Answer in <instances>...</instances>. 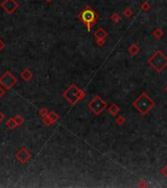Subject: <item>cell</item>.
<instances>
[{
    "label": "cell",
    "instance_id": "1",
    "mask_svg": "<svg viewBox=\"0 0 167 188\" xmlns=\"http://www.w3.org/2000/svg\"><path fill=\"white\" fill-rule=\"evenodd\" d=\"M134 107L143 115H146L150 112V110L154 106V102L148 96L146 93H143L135 102H134Z\"/></svg>",
    "mask_w": 167,
    "mask_h": 188
},
{
    "label": "cell",
    "instance_id": "2",
    "mask_svg": "<svg viewBox=\"0 0 167 188\" xmlns=\"http://www.w3.org/2000/svg\"><path fill=\"white\" fill-rule=\"evenodd\" d=\"M78 18L85 24L88 31H90L92 26L97 22L98 14L91 7H86L80 12V14L78 15Z\"/></svg>",
    "mask_w": 167,
    "mask_h": 188
},
{
    "label": "cell",
    "instance_id": "3",
    "mask_svg": "<svg viewBox=\"0 0 167 188\" xmlns=\"http://www.w3.org/2000/svg\"><path fill=\"white\" fill-rule=\"evenodd\" d=\"M64 97L67 99L70 104H76L78 101L85 97V93L82 90L77 87L75 84H71L70 87H68L67 90L64 92Z\"/></svg>",
    "mask_w": 167,
    "mask_h": 188
},
{
    "label": "cell",
    "instance_id": "4",
    "mask_svg": "<svg viewBox=\"0 0 167 188\" xmlns=\"http://www.w3.org/2000/svg\"><path fill=\"white\" fill-rule=\"evenodd\" d=\"M149 63L156 71H161L167 66V57L161 51H156L149 59Z\"/></svg>",
    "mask_w": 167,
    "mask_h": 188
},
{
    "label": "cell",
    "instance_id": "5",
    "mask_svg": "<svg viewBox=\"0 0 167 188\" xmlns=\"http://www.w3.org/2000/svg\"><path fill=\"white\" fill-rule=\"evenodd\" d=\"M18 80L13 74H11V71H7L3 76L0 77V85H2L6 90H9L12 87H14L17 84Z\"/></svg>",
    "mask_w": 167,
    "mask_h": 188
},
{
    "label": "cell",
    "instance_id": "6",
    "mask_svg": "<svg viewBox=\"0 0 167 188\" xmlns=\"http://www.w3.org/2000/svg\"><path fill=\"white\" fill-rule=\"evenodd\" d=\"M106 106H107L106 102L101 99L99 96H96L88 104V108L90 109L94 114H97V115L101 114V113L104 111V109L106 108Z\"/></svg>",
    "mask_w": 167,
    "mask_h": 188
},
{
    "label": "cell",
    "instance_id": "7",
    "mask_svg": "<svg viewBox=\"0 0 167 188\" xmlns=\"http://www.w3.org/2000/svg\"><path fill=\"white\" fill-rule=\"evenodd\" d=\"M1 7L7 12L8 14H13L19 7V4L15 0H4L1 3Z\"/></svg>",
    "mask_w": 167,
    "mask_h": 188
},
{
    "label": "cell",
    "instance_id": "8",
    "mask_svg": "<svg viewBox=\"0 0 167 188\" xmlns=\"http://www.w3.org/2000/svg\"><path fill=\"white\" fill-rule=\"evenodd\" d=\"M31 153H29L28 150L26 148L20 149V150L18 151L17 154H16L17 160L19 161L20 163H22V164H26L28 161L31 160Z\"/></svg>",
    "mask_w": 167,
    "mask_h": 188
},
{
    "label": "cell",
    "instance_id": "9",
    "mask_svg": "<svg viewBox=\"0 0 167 188\" xmlns=\"http://www.w3.org/2000/svg\"><path fill=\"white\" fill-rule=\"evenodd\" d=\"M20 76L22 77L25 81H29V80L33 77V74H32V71L31 70H28V69H25V70L20 74Z\"/></svg>",
    "mask_w": 167,
    "mask_h": 188
},
{
    "label": "cell",
    "instance_id": "10",
    "mask_svg": "<svg viewBox=\"0 0 167 188\" xmlns=\"http://www.w3.org/2000/svg\"><path fill=\"white\" fill-rule=\"evenodd\" d=\"M107 35H108V34H107V31L104 29H99L96 32H95V36L97 37L98 41H99V40H104Z\"/></svg>",
    "mask_w": 167,
    "mask_h": 188
},
{
    "label": "cell",
    "instance_id": "11",
    "mask_svg": "<svg viewBox=\"0 0 167 188\" xmlns=\"http://www.w3.org/2000/svg\"><path fill=\"white\" fill-rule=\"evenodd\" d=\"M6 127H7L9 129H14L15 127H19V125H18L15 118H10V119H8L7 122H6Z\"/></svg>",
    "mask_w": 167,
    "mask_h": 188
},
{
    "label": "cell",
    "instance_id": "12",
    "mask_svg": "<svg viewBox=\"0 0 167 188\" xmlns=\"http://www.w3.org/2000/svg\"><path fill=\"white\" fill-rule=\"evenodd\" d=\"M42 124L44 125H46V127H50L52 124H54V122H53L49 117H44L42 119Z\"/></svg>",
    "mask_w": 167,
    "mask_h": 188
},
{
    "label": "cell",
    "instance_id": "13",
    "mask_svg": "<svg viewBox=\"0 0 167 188\" xmlns=\"http://www.w3.org/2000/svg\"><path fill=\"white\" fill-rule=\"evenodd\" d=\"M49 113H50V110L46 109V108H41V109L39 110V115L42 116V118H44V117H48Z\"/></svg>",
    "mask_w": 167,
    "mask_h": 188
},
{
    "label": "cell",
    "instance_id": "14",
    "mask_svg": "<svg viewBox=\"0 0 167 188\" xmlns=\"http://www.w3.org/2000/svg\"><path fill=\"white\" fill-rule=\"evenodd\" d=\"M48 117L51 119V120L54 122H57L58 121V119H59V117H58V115L56 114V113H54V112H52V111H50V113H49V115H48Z\"/></svg>",
    "mask_w": 167,
    "mask_h": 188
},
{
    "label": "cell",
    "instance_id": "15",
    "mask_svg": "<svg viewBox=\"0 0 167 188\" xmlns=\"http://www.w3.org/2000/svg\"><path fill=\"white\" fill-rule=\"evenodd\" d=\"M15 120H16L18 125H21V124H23V123H25V119L20 115H17L16 117H15Z\"/></svg>",
    "mask_w": 167,
    "mask_h": 188
},
{
    "label": "cell",
    "instance_id": "16",
    "mask_svg": "<svg viewBox=\"0 0 167 188\" xmlns=\"http://www.w3.org/2000/svg\"><path fill=\"white\" fill-rule=\"evenodd\" d=\"M109 113H111L112 115H115V114H117L118 111H119V109L116 107L115 105H112L111 107H109Z\"/></svg>",
    "mask_w": 167,
    "mask_h": 188
},
{
    "label": "cell",
    "instance_id": "17",
    "mask_svg": "<svg viewBox=\"0 0 167 188\" xmlns=\"http://www.w3.org/2000/svg\"><path fill=\"white\" fill-rule=\"evenodd\" d=\"M123 14H124V16H125V17H127V18H130L131 16H132V14H133V11L131 10V8H126V9H125V10H124Z\"/></svg>",
    "mask_w": 167,
    "mask_h": 188
},
{
    "label": "cell",
    "instance_id": "18",
    "mask_svg": "<svg viewBox=\"0 0 167 188\" xmlns=\"http://www.w3.org/2000/svg\"><path fill=\"white\" fill-rule=\"evenodd\" d=\"M129 51H130V53L132 55H135L136 53L139 51V48L136 45H132V46H131V48L129 49Z\"/></svg>",
    "mask_w": 167,
    "mask_h": 188
},
{
    "label": "cell",
    "instance_id": "19",
    "mask_svg": "<svg viewBox=\"0 0 167 188\" xmlns=\"http://www.w3.org/2000/svg\"><path fill=\"white\" fill-rule=\"evenodd\" d=\"M149 9H150V4H149V3H147V2H144L142 4V10L143 11H148Z\"/></svg>",
    "mask_w": 167,
    "mask_h": 188
},
{
    "label": "cell",
    "instance_id": "20",
    "mask_svg": "<svg viewBox=\"0 0 167 188\" xmlns=\"http://www.w3.org/2000/svg\"><path fill=\"white\" fill-rule=\"evenodd\" d=\"M112 20L113 21V22H115V23H117L119 20H120V17L118 16L117 14H113L112 16Z\"/></svg>",
    "mask_w": 167,
    "mask_h": 188
},
{
    "label": "cell",
    "instance_id": "21",
    "mask_svg": "<svg viewBox=\"0 0 167 188\" xmlns=\"http://www.w3.org/2000/svg\"><path fill=\"white\" fill-rule=\"evenodd\" d=\"M5 90H6V89L3 87L2 85H0V98H2L3 95L5 94Z\"/></svg>",
    "mask_w": 167,
    "mask_h": 188
},
{
    "label": "cell",
    "instance_id": "22",
    "mask_svg": "<svg viewBox=\"0 0 167 188\" xmlns=\"http://www.w3.org/2000/svg\"><path fill=\"white\" fill-rule=\"evenodd\" d=\"M4 47H5V43L3 42V41H2V39H1V38H0V52L2 51V50H3V48H4Z\"/></svg>",
    "mask_w": 167,
    "mask_h": 188
},
{
    "label": "cell",
    "instance_id": "23",
    "mask_svg": "<svg viewBox=\"0 0 167 188\" xmlns=\"http://www.w3.org/2000/svg\"><path fill=\"white\" fill-rule=\"evenodd\" d=\"M3 119H4V115H3L1 112H0V123H1V122L3 121Z\"/></svg>",
    "mask_w": 167,
    "mask_h": 188
},
{
    "label": "cell",
    "instance_id": "24",
    "mask_svg": "<svg viewBox=\"0 0 167 188\" xmlns=\"http://www.w3.org/2000/svg\"><path fill=\"white\" fill-rule=\"evenodd\" d=\"M45 1H46V2H48V3H50V2L52 1V0H45Z\"/></svg>",
    "mask_w": 167,
    "mask_h": 188
},
{
    "label": "cell",
    "instance_id": "25",
    "mask_svg": "<svg viewBox=\"0 0 167 188\" xmlns=\"http://www.w3.org/2000/svg\"><path fill=\"white\" fill-rule=\"evenodd\" d=\"M166 91H167V87H166Z\"/></svg>",
    "mask_w": 167,
    "mask_h": 188
}]
</instances>
